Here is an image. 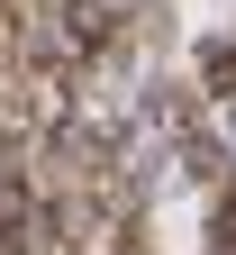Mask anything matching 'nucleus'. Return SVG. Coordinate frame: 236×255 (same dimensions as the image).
<instances>
[{
	"label": "nucleus",
	"instance_id": "f03ea898",
	"mask_svg": "<svg viewBox=\"0 0 236 255\" xmlns=\"http://www.w3.org/2000/svg\"><path fill=\"white\" fill-rule=\"evenodd\" d=\"M209 255H236V191H218V210H209Z\"/></svg>",
	"mask_w": 236,
	"mask_h": 255
},
{
	"label": "nucleus",
	"instance_id": "f257e3e1",
	"mask_svg": "<svg viewBox=\"0 0 236 255\" xmlns=\"http://www.w3.org/2000/svg\"><path fill=\"white\" fill-rule=\"evenodd\" d=\"M200 91H209V101H236V37L200 46Z\"/></svg>",
	"mask_w": 236,
	"mask_h": 255
}]
</instances>
